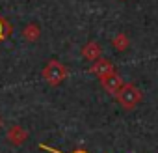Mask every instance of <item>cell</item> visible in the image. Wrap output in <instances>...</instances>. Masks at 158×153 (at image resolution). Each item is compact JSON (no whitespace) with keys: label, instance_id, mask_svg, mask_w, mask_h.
<instances>
[{"label":"cell","instance_id":"obj_4","mask_svg":"<svg viewBox=\"0 0 158 153\" xmlns=\"http://www.w3.org/2000/svg\"><path fill=\"white\" fill-rule=\"evenodd\" d=\"M115 71V67H114V63L108 60V58H99L97 62H93V65L89 67V73L91 75H95V76H99V81L102 79V76H106V75H110V73H114Z\"/></svg>","mask_w":158,"mask_h":153},{"label":"cell","instance_id":"obj_5","mask_svg":"<svg viewBox=\"0 0 158 153\" xmlns=\"http://www.w3.org/2000/svg\"><path fill=\"white\" fill-rule=\"evenodd\" d=\"M8 142L10 144H13V146H23L26 140H28V131L24 129V127H21V125H13V127H10V131H8Z\"/></svg>","mask_w":158,"mask_h":153},{"label":"cell","instance_id":"obj_7","mask_svg":"<svg viewBox=\"0 0 158 153\" xmlns=\"http://www.w3.org/2000/svg\"><path fill=\"white\" fill-rule=\"evenodd\" d=\"M39 36H41V26L35 24V23H28V24L23 28V37H24L26 41H30V43L37 41Z\"/></svg>","mask_w":158,"mask_h":153},{"label":"cell","instance_id":"obj_6","mask_svg":"<svg viewBox=\"0 0 158 153\" xmlns=\"http://www.w3.org/2000/svg\"><path fill=\"white\" fill-rule=\"evenodd\" d=\"M101 56H102V47H101L97 41H88V43L82 47V58H84V60L97 62Z\"/></svg>","mask_w":158,"mask_h":153},{"label":"cell","instance_id":"obj_8","mask_svg":"<svg viewBox=\"0 0 158 153\" xmlns=\"http://www.w3.org/2000/svg\"><path fill=\"white\" fill-rule=\"evenodd\" d=\"M128 45H130V39H128L127 34H115V36L112 37V47H114L115 50H119V52L127 50Z\"/></svg>","mask_w":158,"mask_h":153},{"label":"cell","instance_id":"obj_1","mask_svg":"<svg viewBox=\"0 0 158 153\" xmlns=\"http://www.w3.org/2000/svg\"><path fill=\"white\" fill-rule=\"evenodd\" d=\"M115 99H117V103H119L125 110H134V108L141 103L143 95H141V92H139V88H138L136 84L128 82V84H123V86H121V90L115 94Z\"/></svg>","mask_w":158,"mask_h":153},{"label":"cell","instance_id":"obj_11","mask_svg":"<svg viewBox=\"0 0 158 153\" xmlns=\"http://www.w3.org/2000/svg\"><path fill=\"white\" fill-rule=\"evenodd\" d=\"M0 127H2V118H0Z\"/></svg>","mask_w":158,"mask_h":153},{"label":"cell","instance_id":"obj_2","mask_svg":"<svg viewBox=\"0 0 158 153\" xmlns=\"http://www.w3.org/2000/svg\"><path fill=\"white\" fill-rule=\"evenodd\" d=\"M41 75H43V79H45L50 86H60V84L65 81V76H67V67H65L60 60L52 58V60L47 62V65L43 67Z\"/></svg>","mask_w":158,"mask_h":153},{"label":"cell","instance_id":"obj_9","mask_svg":"<svg viewBox=\"0 0 158 153\" xmlns=\"http://www.w3.org/2000/svg\"><path fill=\"white\" fill-rule=\"evenodd\" d=\"M11 32H13L11 24H10L4 17H0V41H4L6 37H10V36H11Z\"/></svg>","mask_w":158,"mask_h":153},{"label":"cell","instance_id":"obj_10","mask_svg":"<svg viewBox=\"0 0 158 153\" xmlns=\"http://www.w3.org/2000/svg\"><path fill=\"white\" fill-rule=\"evenodd\" d=\"M39 147H41V149H45V151H50V153H61V151H58V149H54V147L47 146V144H39ZM71 153H89V151H86V149H74V151H71Z\"/></svg>","mask_w":158,"mask_h":153},{"label":"cell","instance_id":"obj_3","mask_svg":"<svg viewBox=\"0 0 158 153\" xmlns=\"http://www.w3.org/2000/svg\"><path fill=\"white\" fill-rule=\"evenodd\" d=\"M101 84H102V88H104L110 95H115V94L121 90V86H123L125 82H123V76L114 71V73L102 76V79H101Z\"/></svg>","mask_w":158,"mask_h":153}]
</instances>
